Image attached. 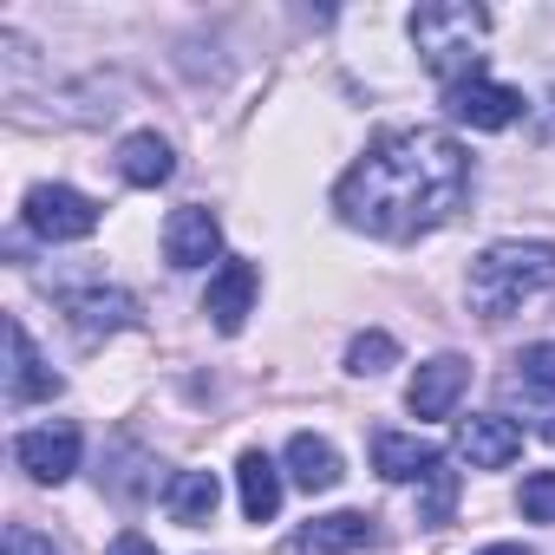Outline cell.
<instances>
[{"label": "cell", "instance_id": "obj_7", "mask_svg": "<svg viewBox=\"0 0 555 555\" xmlns=\"http://www.w3.org/2000/svg\"><path fill=\"white\" fill-rule=\"evenodd\" d=\"M216 255H222V222L203 203L170 209V222H164V261L170 268H209Z\"/></svg>", "mask_w": 555, "mask_h": 555}, {"label": "cell", "instance_id": "obj_5", "mask_svg": "<svg viewBox=\"0 0 555 555\" xmlns=\"http://www.w3.org/2000/svg\"><path fill=\"white\" fill-rule=\"evenodd\" d=\"M444 112L457 118V125H470V131H503V125H516L522 118V92L516 86H496V79H457V86H444Z\"/></svg>", "mask_w": 555, "mask_h": 555}, {"label": "cell", "instance_id": "obj_21", "mask_svg": "<svg viewBox=\"0 0 555 555\" xmlns=\"http://www.w3.org/2000/svg\"><path fill=\"white\" fill-rule=\"evenodd\" d=\"M516 386L522 392H555V340H535L516 353Z\"/></svg>", "mask_w": 555, "mask_h": 555}, {"label": "cell", "instance_id": "obj_25", "mask_svg": "<svg viewBox=\"0 0 555 555\" xmlns=\"http://www.w3.org/2000/svg\"><path fill=\"white\" fill-rule=\"evenodd\" d=\"M477 555H529L522 542H496V548H477Z\"/></svg>", "mask_w": 555, "mask_h": 555}, {"label": "cell", "instance_id": "obj_9", "mask_svg": "<svg viewBox=\"0 0 555 555\" xmlns=\"http://www.w3.org/2000/svg\"><path fill=\"white\" fill-rule=\"evenodd\" d=\"M60 308L79 327V340H105V334H118V327L138 321V301L125 288H73V295H60Z\"/></svg>", "mask_w": 555, "mask_h": 555}, {"label": "cell", "instance_id": "obj_17", "mask_svg": "<svg viewBox=\"0 0 555 555\" xmlns=\"http://www.w3.org/2000/svg\"><path fill=\"white\" fill-rule=\"evenodd\" d=\"M170 170H177V157H170V144H164L157 131H131V138L118 144V177H125V183L157 190V183H170Z\"/></svg>", "mask_w": 555, "mask_h": 555}, {"label": "cell", "instance_id": "obj_1", "mask_svg": "<svg viewBox=\"0 0 555 555\" xmlns=\"http://www.w3.org/2000/svg\"><path fill=\"white\" fill-rule=\"evenodd\" d=\"M470 196V157L451 131H425V125H405V131H386L366 144V157L340 177L334 190V209L340 222L366 229V235H386V242H412L438 222H451Z\"/></svg>", "mask_w": 555, "mask_h": 555}, {"label": "cell", "instance_id": "obj_23", "mask_svg": "<svg viewBox=\"0 0 555 555\" xmlns=\"http://www.w3.org/2000/svg\"><path fill=\"white\" fill-rule=\"evenodd\" d=\"M8 555H60V548H53V535H40L34 522H14V529H8Z\"/></svg>", "mask_w": 555, "mask_h": 555}, {"label": "cell", "instance_id": "obj_4", "mask_svg": "<svg viewBox=\"0 0 555 555\" xmlns=\"http://www.w3.org/2000/svg\"><path fill=\"white\" fill-rule=\"evenodd\" d=\"M21 216H27V229L47 235V242H79V235L99 229V203H92L86 190H73V183H34Z\"/></svg>", "mask_w": 555, "mask_h": 555}, {"label": "cell", "instance_id": "obj_18", "mask_svg": "<svg viewBox=\"0 0 555 555\" xmlns=\"http://www.w3.org/2000/svg\"><path fill=\"white\" fill-rule=\"evenodd\" d=\"M164 503H170V516H177L183 529H203V522H216L222 483H216V470H177L170 490H164Z\"/></svg>", "mask_w": 555, "mask_h": 555}, {"label": "cell", "instance_id": "obj_3", "mask_svg": "<svg viewBox=\"0 0 555 555\" xmlns=\"http://www.w3.org/2000/svg\"><path fill=\"white\" fill-rule=\"evenodd\" d=\"M483 34H490V14H483V8H464V0H431V8L412 14V47H418V60H425L444 86L483 73V53H477Z\"/></svg>", "mask_w": 555, "mask_h": 555}, {"label": "cell", "instance_id": "obj_12", "mask_svg": "<svg viewBox=\"0 0 555 555\" xmlns=\"http://www.w3.org/2000/svg\"><path fill=\"white\" fill-rule=\"evenodd\" d=\"M53 392H60V373L34 353L27 327L8 321V399H14V405H34V399H53Z\"/></svg>", "mask_w": 555, "mask_h": 555}, {"label": "cell", "instance_id": "obj_14", "mask_svg": "<svg viewBox=\"0 0 555 555\" xmlns=\"http://www.w3.org/2000/svg\"><path fill=\"white\" fill-rule=\"evenodd\" d=\"M235 490H242V516L248 522H274V509H282V470H274L268 451H242Z\"/></svg>", "mask_w": 555, "mask_h": 555}, {"label": "cell", "instance_id": "obj_19", "mask_svg": "<svg viewBox=\"0 0 555 555\" xmlns=\"http://www.w3.org/2000/svg\"><path fill=\"white\" fill-rule=\"evenodd\" d=\"M451 509H457V470L438 457V464L425 470V509H418V522L444 529V522H451Z\"/></svg>", "mask_w": 555, "mask_h": 555}, {"label": "cell", "instance_id": "obj_20", "mask_svg": "<svg viewBox=\"0 0 555 555\" xmlns=\"http://www.w3.org/2000/svg\"><path fill=\"white\" fill-rule=\"evenodd\" d=\"M392 360H399V340H392V334H379V327H373V334H360V340L347 347V373H360V379L386 373Z\"/></svg>", "mask_w": 555, "mask_h": 555}, {"label": "cell", "instance_id": "obj_13", "mask_svg": "<svg viewBox=\"0 0 555 555\" xmlns=\"http://www.w3.org/2000/svg\"><path fill=\"white\" fill-rule=\"evenodd\" d=\"M444 451L431 444V438H405V431H379L373 438V470L386 477V483H425V470L438 464Z\"/></svg>", "mask_w": 555, "mask_h": 555}, {"label": "cell", "instance_id": "obj_10", "mask_svg": "<svg viewBox=\"0 0 555 555\" xmlns=\"http://www.w3.org/2000/svg\"><path fill=\"white\" fill-rule=\"evenodd\" d=\"M457 451H464L477 470H503V464H516V457H522V425H516V418H503V412H477V418H464Z\"/></svg>", "mask_w": 555, "mask_h": 555}, {"label": "cell", "instance_id": "obj_16", "mask_svg": "<svg viewBox=\"0 0 555 555\" xmlns=\"http://www.w3.org/2000/svg\"><path fill=\"white\" fill-rule=\"evenodd\" d=\"M366 542H373V516L366 509H334V516H314L301 529V548L308 555H353Z\"/></svg>", "mask_w": 555, "mask_h": 555}, {"label": "cell", "instance_id": "obj_22", "mask_svg": "<svg viewBox=\"0 0 555 555\" xmlns=\"http://www.w3.org/2000/svg\"><path fill=\"white\" fill-rule=\"evenodd\" d=\"M522 516L529 522H555V470H535V477H522Z\"/></svg>", "mask_w": 555, "mask_h": 555}, {"label": "cell", "instance_id": "obj_15", "mask_svg": "<svg viewBox=\"0 0 555 555\" xmlns=\"http://www.w3.org/2000/svg\"><path fill=\"white\" fill-rule=\"evenodd\" d=\"M288 477H295L308 496H321V490H334L347 470H340V451H334L327 438H314V431H295V438H288Z\"/></svg>", "mask_w": 555, "mask_h": 555}, {"label": "cell", "instance_id": "obj_24", "mask_svg": "<svg viewBox=\"0 0 555 555\" xmlns=\"http://www.w3.org/2000/svg\"><path fill=\"white\" fill-rule=\"evenodd\" d=\"M105 555H157V542L151 535H138V529H125V535H112V548Z\"/></svg>", "mask_w": 555, "mask_h": 555}, {"label": "cell", "instance_id": "obj_8", "mask_svg": "<svg viewBox=\"0 0 555 555\" xmlns=\"http://www.w3.org/2000/svg\"><path fill=\"white\" fill-rule=\"evenodd\" d=\"M464 386H470V366H464L457 353H438V360H425V366L412 373L405 405H412L418 418H451L457 399H464Z\"/></svg>", "mask_w": 555, "mask_h": 555}, {"label": "cell", "instance_id": "obj_2", "mask_svg": "<svg viewBox=\"0 0 555 555\" xmlns=\"http://www.w3.org/2000/svg\"><path fill=\"white\" fill-rule=\"evenodd\" d=\"M542 288H555V242H496L470 261V282H464V295L483 321L516 314Z\"/></svg>", "mask_w": 555, "mask_h": 555}, {"label": "cell", "instance_id": "obj_11", "mask_svg": "<svg viewBox=\"0 0 555 555\" xmlns=\"http://www.w3.org/2000/svg\"><path fill=\"white\" fill-rule=\"evenodd\" d=\"M255 288H261L255 261H222V274H216L209 295H203V314H209L222 334H242V321H248V308H255Z\"/></svg>", "mask_w": 555, "mask_h": 555}, {"label": "cell", "instance_id": "obj_26", "mask_svg": "<svg viewBox=\"0 0 555 555\" xmlns=\"http://www.w3.org/2000/svg\"><path fill=\"white\" fill-rule=\"evenodd\" d=\"M542 438H548V444H555V412H548V418H542Z\"/></svg>", "mask_w": 555, "mask_h": 555}, {"label": "cell", "instance_id": "obj_6", "mask_svg": "<svg viewBox=\"0 0 555 555\" xmlns=\"http://www.w3.org/2000/svg\"><path fill=\"white\" fill-rule=\"evenodd\" d=\"M14 457H21V470L34 477V483H66L73 470H79V425H34V431H21L14 438Z\"/></svg>", "mask_w": 555, "mask_h": 555}]
</instances>
